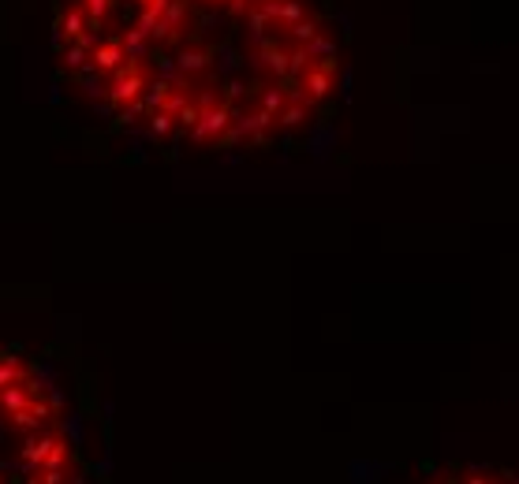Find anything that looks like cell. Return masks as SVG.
<instances>
[{
	"label": "cell",
	"mask_w": 519,
	"mask_h": 484,
	"mask_svg": "<svg viewBox=\"0 0 519 484\" xmlns=\"http://www.w3.org/2000/svg\"><path fill=\"white\" fill-rule=\"evenodd\" d=\"M243 4L251 0H60L53 11L60 78L116 127H138L150 138L266 142L277 120L262 101L281 86H258L243 71L306 93L311 71H336L340 60L318 15L236 41L221 23Z\"/></svg>",
	"instance_id": "obj_1"
},
{
	"label": "cell",
	"mask_w": 519,
	"mask_h": 484,
	"mask_svg": "<svg viewBox=\"0 0 519 484\" xmlns=\"http://www.w3.org/2000/svg\"><path fill=\"white\" fill-rule=\"evenodd\" d=\"M60 440H64V436H60V432H53V428L26 432V440H23V447H19V462L30 465V470H41L45 458H49V450H53Z\"/></svg>",
	"instance_id": "obj_2"
},
{
	"label": "cell",
	"mask_w": 519,
	"mask_h": 484,
	"mask_svg": "<svg viewBox=\"0 0 519 484\" xmlns=\"http://www.w3.org/2000/svg\"><path fill=\"white\" fill-rule=\"evenodd\" d=\"M467 484H490V480L485 477H467Z\"/></svg>",
	"instance_id": "obj_3"
},
{
	"label": "cell",
	"mask_w": 519,
	"mask_h": 484,
	"mask_svg": "<svg viewBox=\"0 0 519 484\" xmlns=\"http://www.w3.org/2000/svg\"><path fill=\"white\" fill-rule=\"evenodd\" d=\"M512 484H519V480H512Z\"/></svg>",
	"instance_id": "obj_4"
}]
</instances>
